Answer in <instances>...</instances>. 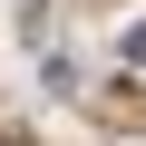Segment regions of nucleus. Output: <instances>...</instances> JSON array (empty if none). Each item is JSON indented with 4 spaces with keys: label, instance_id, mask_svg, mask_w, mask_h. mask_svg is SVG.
<instances>
[{
    "label": "nucleus",
    "instance_id": "obj_1",
    "mask_svg": "<svg viewBox=\"0 0 146 146\" xmlns=\"http://www.w3.org/2000/svg\"><path fill=\"white\" fill-rule=\"evenodd\" d=\"M127 68H146V20H136V29H127Z\"/></svg>",
    "mask_w": 146,
    "mask_h": 146
}]
</instances>
